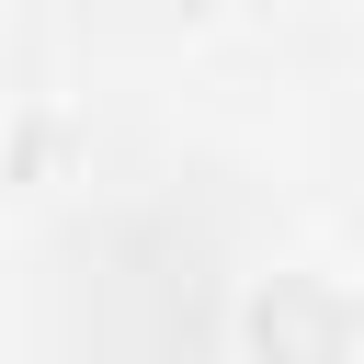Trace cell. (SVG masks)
<instances>
[{"label":"cell","mask_w":364,"mask_h":364,"mask_svg":"<svg viewBox=\"0 0 364 364\" xmlns=\"http://www.w3.org/2000/svg\"><path fill=\"white\" fill-rule=\"evenodd\" d=\"M239 341H250V364H353V296L330 273H273V284H250Z\"/></svg>","instance_id":"cell-1"}]
</instances>
